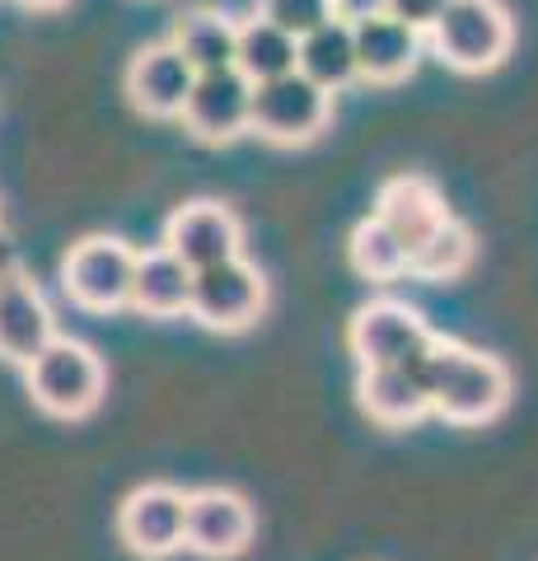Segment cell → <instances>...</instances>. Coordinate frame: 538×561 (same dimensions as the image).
I'll return each mask as SVG.
<instances>
[{
    "instance_id": "ba28073f",
    "label": "cell",
    "mask_w": 538,
    "mask_h": 561,
    "mask_svg": "<svg viewBox=\"0 0 538 561\" xmlns=\"http://www.w3.org/2000/svg\"><path fill=\"white\" fill-rule=\"evenodd\" d=\"M183 529H187V491L169 486V482L136 486L123 501V511H117V538H123L136 557H150V561L179 552Z\"/></svg>"
},
{
    "instance_id": "7c38bea8",
    "label": "cell",
    "mask_w": 538,
    "mask_h": 561,
    "mask_svg": "<svg viewBox=\"0 0 538 561\" xmlns=\"http://www.w3.org/2000/svg\"><path fill=\"white\" fill-rule=\"evenodd\" d=\"M197 84V70L183 61V51L173 43H150L131 57L127 66V94L146 117H183V103Z\"/></svg>"
},
{
    "instance_id": "52a82bcc",
    "label": "cell",
    "mask_w": 538,
    "mask_h": 561,
    "mask_svg": "<svg viewBox=\"0 0 538 561\" xmlns=\"http://www.w3.org/2000/svg\"><path fill=\"white\" fill-rule=\"evenodd\" d=\"M267 305V280L263 272L244 257H230L220 267L193 272V300H187V313L211 328V332H244Z\"/></svg>"
},
{
    "instance_id": "7402d4cb",
    "label": "cell",
    "mask_w": 538,
    "mask_h": 561,
    "mask_svg": "<svg viewBox=\"0 0 538 561\" xmlns=\"http://www.w3.org/2000/svg\"><path fill=\"white\" fill-rule=\"evenodd\" d=\"M468 262H473V234L468 225H459L449 216L436 234H431L422 249H412V262H408V276H422V280H455Z\"/></svg>"
},
{
    "instance_id": "5bb4252c",
    "label": "cell",
    "mask_w": 538,
    "mask_h": 561,
    "mask_svg": "<svg viewBox=\"0 0 538 561\" xmlns=\"http://www.w3.org/2000/svg\"><path fill=\"white\" fill-rule=\"evenodd\" d=\"M352 38H356V76L370 84H398L422 61L426 33L398 24L389 14H375L366 24H352Z\"/></svg>"
},
{
    "instance_id": "277c9868",
    "label": "cell",
    "mask_w": 538,
    "mask_h": 561,
    "mask_svg": "<svg viewBox=\"0 0 538 561\" xmlns=\"http://www.w3.org/2000/svg\"><path fill=\"white\" fill-rule=\"evenodd\" d=\"M328 117H333V94L319 90L314 80H305L300 70L253 84L249 131L272 140V146H305V140H314L328 127Z\"/></svg>"
},
{
    "instance_id": "484cf974",
    "label": "cell",
    "mask_w": 538,
    "mask_h": 561,
    "mask_svg": "<svg viewBox=\"0 0 538 561\" xmlns=\"http://www.w3.org/2000/svg\"><path fill=\"white\" fill-rule=\"evenodd\" d=\"M24 10H57V5H66V0H20Z\"/></svg>"
},
{
    "instance_id": "d4e9b609",
    "label": "cell",
    "mask_w": 538,
    "mask_h": 561,
    "mask_svg": "<svg viewBox=\"0 0 538 561\" xmlns=\"http://www.w3.org/2000/svg\"><path fill=\"white\" fill-rule=\"evenodd\" d=\"M375 14H385V0H333V20L342 24H366Z\"/></svg>"
},
{
    "instance_id": "d6986e66",
    "label": "cell",
    "mask_w": 538,
    "mask_h": 561,
    "mask_svg": "<svg viewBox=\"0 0 538 561\" xmlns=\"http://www.w3.org/2000/svg\"><path fill=\"white\" fill-rule=\"evenodd\" d=\"M169 43L183 51V61L193 66L197 76H211V70H230V66H234L239 24H230L225 14L197 10V14H183Z\"/></svg>"
},
{
    "instance_id": "44dd1931",
    "label": "cell",
    "mask_w": 538,
    "mask_h": 561,
    "mask_svg": "<svg viewBox=\"0 0 538 561\" xmlns=\"http://www.w3.org/2000/svg\"><path fill=\"white\" fill-rule=\"evenodd\" d=\"M408 243L398 239L385 220H360L356 230H352V267L366 276V280H398V276H408Z\"/></svg>"
},
{
    "instance_id": "2e32d148",
    "label": "cell",
    "mask_w": 538,
    "mask_h": 561,
    "mask_svg": "<svg viewBox=\"0 0 538 561\" xmlns=\"http://www.w3.org/2000/svg\"><path fill=\"white\" fill-rule=\"evenodd\" d=\"M356 393L366 416L379 421V426H412V421H422L431 412V398L416 365H370V370H360Z\"/></svg>"
},
{
    "instance_id": "8fae6325",
    "label": "cell",
    "mask_w": 538,
    "mask_h": 561,
    "mask_svg": "<svg viewBox=\"0 0 538 561\" xmlns=\"http://www.w3.org/2000/svg\"><path fill=\"white\" fill-rule=\"evenodd\" d=\"M253 122V84L239 70H211L197 76L193 94L183 103V127L206 146H225V140L244 136Z\"/></svg>"
},
{
    "instance_id": "9c48e42d",
    "label": "cell",
    "mask_w": 538,
    "mask_h": 561,
    "mask_svg": "<svg viewBox=\"0 0 538 561\" xmlns=\"http://www.w3.org/2000/svg\"><path fill=\"white\" fill-rule=\"evenodd\" d=\"M164 249L183 262L187 272H206L220 262L239 257L244 249V230H239L234 210L220 202H187L164 225Z\"/></svg>"
},
{
    "instance_id": "3957f363",
    "label": "cell",
    "mask_w": 538,
    "mask_h": 561,
    "mask_svg": "<svg viewBox=\"0 0 538 561\" xmlns=\"http://www.w3.org/2000/svg\"><path fill=\"white\" fill-rule=\"evenodd\" d=\"M24 379H28L33 402L57 421L90 416L103 402V389H108V375H103V360L94 356V346L71 342V337H51L24 365Z\"/></svg>"
},
{
    "instance_id": "ffe728a7",
    "label": "cell",
    "mask_w": 538,
    "mask_h": 561,
    "mask_svg": "<svg viewBox=\"0 0 538 561\" xmlns=\"http://www.w3.org/2000/svg\"><path fill=\"white\" fill-rule=\"evenodd\" d=\"M234 70H239V76H244L249 84H267V80H276V76H290V70H295V38L257 14V20L239 24Z\"/></svg>"
},
{
    "instance_id": "603a6c76",
    "label": "cell",
    "mask_w": 538,
    "mask_h": 561,
    "mask_svg": "<svg viewBox=\"0 0 538 561\" xmlns=\"http://www.w3.org/2000/svg\"><path fill=\"white\" fill-rule=\"evenodd\" d=\"M263 20L300 43L305 33H314L319 24L333 20V0H263Z\"/></svg>"
},
{
    "instance_id": "7a4b0ae2",
    "label": "cell",
    "mask_w": 538,
    "mask_h": 561,
    "mask_svg": "<svg viewBox=\"0 0 538 561\" xmlns=\"http://www.w3.org/2000/svg\"><path fill=\"white\" fill-rule=\"evenodd\" d=\"M431 51L459 76H482L511 57L515 24L501 0H449L445 14L426 28Z\"/></svg>"
},
{
    "instance_id": "cb8c5ba5",
    "label": "cell",
    "mask_w": 538,
    "mask_h": 561,
    "mask_svg": "<svg viewBox=\"0 0 538 561\" xmlns=\"http://www.w3.org/2000/svg\"><path fill=\"white\" fill-rule=\"evenodd\" d=\"M445 5H449V0H385V14H389V20H398V24L416 28V33H426L445 14Z\"/></svg>"
},
{
    "instance_id": "8992f818",
    "label": "cell",
    "mask_w": 538,
    "mask_h": 561,
    "mask_svg": "<svg viewBox=\"0 0 538 561\" xmlns=\"http://www.w3.org/2000/svg\"><path fill=\"white\" fill-rule=\"evenodd\" d=\"M346 342H352V356L360 360V370H370V365H412L416 356H426L436 346V332L426 328V319L412 305L370 300L356 309Z\"/></svg>"
},
{
    "instance_id": "4fadbf2b",
    "label": "cell",
    "mask_w": 538,
    "mask_h": 561,
    "mask_svg": "<svg viewBox=\"0 0 538 561\" xmlns=\"http://www.w3.org/2000/svg\"><path fill=\"white\" fill-rule=\"evenodd\" d=\"M57 337V319L43 290L20 272H0V360L28 365Z\"/></svg>"
},
{
    "instance_id": "30bf717a",
    "label": "cell",
    "mask_w": 538,
    "mask_h": 561,
    "mask_svg": "<svg viewBox=\"0 0 538 561\" xmlns=\"http://www.w3.org/2000/svg\"><path fill=\"white\" fill-rule=\"evenodd\" d=\"M253 542V505L239 491L225 486H202L187 491V529L183 548H193L197 557H239Z\"/></svg>"
},
{
    "instance_id": "6da1fadb",
    "label": "cell",
    "mask_w": 538,
    "mask_h": 561,
    "mask_svg": "<svg viewBox=\"0 0 538 561\" xmlns=\"http://www.w3.org/2000/svg\"><path fill=\"white\" fill-rule=\"evenodd\" d=\"M416 375L426 383L431 412H440L455 426H482L496 421L511 402V370L488 351L459 346V342H440L416 356Z\"/></svg>"
},
{
    "instance_id": "5b68a950",
    "label": "cell",
    "mask_w": 538,
    "mask_h": 561,
    "mask_svg": "<svg viewBox=\"0 0 538 561\" xmlns=\"http://www.w3.org/2000/svg\"><path fill=\"white\" fill-rule=\"evenodd\" d=\"M131 276H136V249L123 239H84L61 262V290L80 309L113 313L131 305Z\"/></svg>"
},
{
    "instance_id": "9a60e30c",
    "label": "cell",
    "mask_w": 538,
    "mask_h": 561,
    "mask_svg": "<svg viewBox=\"0 0 538 561\" xmlns=\"http://www.w3.org/2000/svg\"><path fill=\"white\" fill-rule=\"evenodd\" d=\"M375 220H385L389 230L408 243V253H412V249H422V243L449 220V206H445V197L426 179L403 173V179H389L385 187H379Z\"/></svg>"
},
{
    "instance_id": "ac0fdd59",
    "label": "cell",
    "mask_w": 538,
    "mask_h": 561,
    "mask_svg": "<svg viewBox=\"0 0 538 561\" xmlns=\"http://www.w3.org/2000/svg\"><path fill=\"white\" fill-rule=\"evenodd\" d=\"M295 70L305 80H314L319 90H342V84L356 80V38H352V24L342 20H328L314 33H305L295 43Z\"/></svg>"
},
{
    "instance_id": "e0dca14e",
    "label": "cell",
    "mask_w": 538,
    "mask_h": 561,
    "mask_svg": "<svg viewBox=\"0 0 538 561\" xmlns=\"http://www.w3.org/2000/svg\"><path fill=\"white\" fill-rule=\"evenodd\" d=\"M193 300V272L183 267L169 249L136 253V276H131V305L146 319H179Z\"/></svg>"
}]
</instances>
